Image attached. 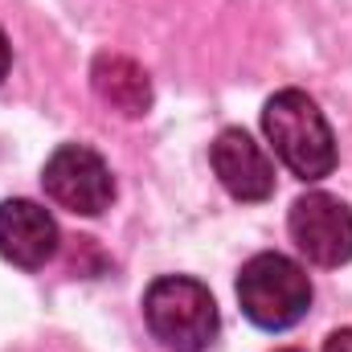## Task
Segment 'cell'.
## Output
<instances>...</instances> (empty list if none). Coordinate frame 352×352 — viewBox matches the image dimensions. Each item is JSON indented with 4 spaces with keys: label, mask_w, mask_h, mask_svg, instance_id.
<instances>
[{
    "label": "cell",
    "mask_w": 352,
    "mask_h": 352,
    "mask_svg": "<svg viewBox=\"0 0 352 352\" xmlns=\"http://www.w3.org/2000/svg\"><path fill=\"white\" fill-rule=\"evenodd\" d=\"M263 131L266 144L274 148V156L283 160V168L299 176L303 184L324 180L336 168V135L332 123L324 119L320 102L307 90H278L270 94L263 107Z\"/></svg>",
    "instance_id": "obj_1"
},
{
    "label": "cell",
    "mask_w": 352,
    "mask_h": 352,
    "mask_svg": "<svg viewBox=\"0 0 352 352\" xmlns=\"http://www.w3.org/2000/svg\"><path fill=\"white\" fill-rule=\"evenodd\" d=\"M144 320L168 352H209L221 332V316L209 287L188 274H160L144 291Z\"/></svg>",
    "instance_id": "obj_2"
},
{
    "label": "cell",
    "mask_w": 352,
    "mask_h": 352,
    "mask_svg": "<svg viewBox=\"0 0 352 352\" xmlns=\"http://www.w3.org/2000/svg\"><path fill=\"white\" fill-rule=\"evenodd\" d=\"M238 303L263 332H287L311 311V278L295 258L263 250L238 274Z\"/></svg>",
    "instance_id": "obj_3"
},
{
    "label": "cell",
    "mask_w": 352,
    "mask_h": 352,
    "mask_svg": "<svg viewBox=\"0 0 352 352\" xmlns=\"http://www.w3.org/2000/svg\"><path fill=\"white\" fill-rule=\"evenodd\" d=\"M41 188L54 205L78 217H98L115 201V176L87 144H58L41 168Z\"/></svg>",
    "instance_id": "obj_4"
},
{
    "label": "cell",
    "mask_w": 352,
    "mask_h": 352,
    "mask_svg": "<svg viewBox=\"0 0 352 352\" xmlns=\"http://www.w3.org/2000/svg\"><path fill=\"white\" fill-rule=\"evenodd\" d=\"M291 242L311 266L336 270L352 258V209L332 192H303L287 213Z\"/></svg>",
    "instance_id": "obj_5"
},
{
    "label": "cell",
    "mask_w": 352,
    "mask_h": 352,
    "mask_svg": "<svg viewBox=\"0 0 352 352\" xmlns=\"http://www.w3.org/2000/svg\"><path fill=\"white\" fill-rule=\"evenodd\" d=\"M62 230L50 217L45 205L29 197H8L0 201V258L21 270H41L58 254Z\"/></svg>",
    "instance_id": "obj_6"
},
{
    "label": "cell",
    "mask_w": 352,
    "mask_h": 352,
    "mask_svg": "<svg viewBox=\"0 0 352 352\" xmlns=\"http://www.w3.org/2000/svg\"><path fill=\"white\" fill-rule=\"evenodd\" d=\"M209 164L221 180V188L234 201H266L274 192V164L263 152V144L250 140V131L242 127H226L213 148H209Z\"/></svg>",
    "instance_id": "obj_7"
},
{
    "label": "cell",
    "mask_w": 352,
    "mask_h": 352,
    "mask_svg": "<svg viewBox=\"0 0 352 352\" xmlns=\"http://www.w3.org/2000/svg\"><path fill=\"white\" fill-rule=\"evenodd\" d=\"M90 87L94 94L107 102V107H115L119 115H127V119H144L148 111H152V78H148V70L135 62V58H127V54H98L94 58V66H90Z\"/></svg>",
    "instance_id": "obj_8"
},
{
    "label": "cell",
    "mask_w": 352,
    "mask_h": 352,
    "mask_svg": "<svg viewBox=\"0 0 352 352\" xmlns=\"http://www.w3.org/2000/svg\"><path fill=\"white\" fill-rule=\"evenodd\" d=\"M324 352H352V328H336L324 340Z\"/></svg>",
    "instance_id": "obj_9"
},
{
    "label": "cell",
    "mask_w": 352,
    "mask_h": 352,
    "mask_svg": "<svg viewBox=\"0 0 352 352\" xmlns=\"http://www.w3.org/2000/svg\"><path fill=\"white\" fill-rule=\"evenodd\" d=\"M8 66H12V45H8V37H4V29H0V82L8 78Z\"/></svg>",
    "instance_id": "obj_10"
},
{
    "label": "cell",
    "mask_w": 352,
    "mask_h": 352,
    "mask_svg": "<svg viewBox=\"0 0 352 352\" xmlns=\"http://www.w3.org/2000/svg\"><path fill=\"white\" fill-rule=\"evenodd\" d=\"M278 352H299V349H278Z\"/></svg>",
    "instance_id": "obj_11"
}]
</instances>
